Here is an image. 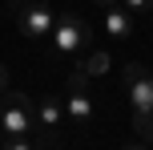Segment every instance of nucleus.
<instances>
[{
	"label": "nucleus",
	"mask_w": 153,
	"mask_h": 150,
	"mask_svg": "<svg viewBox=\"0 0 153 150\" xmlns=\"http://www.w3.org/2000/svg\"><path fill=\"white\" fill-rule=\"evenodd\" d=\"M76 69L85 73V77H101V73L113 69V53H105V49H89V53L81 57V65Z\"/></svg>",
	"instance_id": "nucleus-8"
},
{
	"label": "nucleus",
	"mask_w": 153,
	"mask_h": 150,
	"mask_svg": "<svg viewBox=\"0 0 153 150\" xmlns=\"http://www.w3.org/2000/svg\"><path fill=\"white\" fill-rule=\"evenodd\" d=\"M125 81V97H129V110H133V130H137L141 142H153V73L145 65L129 61L121 73Z\"/></svg>",
	"instance_id": "nucleus-1"
},
{
	"label": "nucleus",
	"mask_w": 153,
	"mask_h": 150,
	"mask_svg": "<svg viewBox=\"0 0 153 150\" xmlns=\"http://www.w3.org/2000/svg\"><path fill=\"white\" fill-rule=\"evenodd\" d=\"M32 114H36V126L56 130V126L65 122V97H56V93H40L36 102H32Z\"/></svg>",
	"instance_id": "nucleus-6"
},
{
	"label": "nucleus",
	"mask_w": 153,
	"mask_h": 150,
	"mask_svg": "<svg viewBox=\"0 0 153 150\" xmlns=\"http://www.w3.org/2000/svg\"><path fill=\"white\" fill-rule=\"evenodd\" d=\"M4 89H8V69L0 65V93H4Z\"/></svg>",
	"instance_id": "nucleus-10"
},
{
	"label": "nucleus",
	"mask_w": 153,
	"mask_h": 150,
	"mask_svg": "<svg viewBox=\"0 0 153 150\" xmlns=\"http://www.w3.org/2000/svg\"><path fill=\"white\" fill-rule=\"evenodd\" d=\"M101 24H105V32H109L113 41H129V37H133V12H129L125 4H109Z\"/></svg>",
	"instance_id": "nucleus-7"
},
{
	"label": "nucleus",
	"mask_w": 153,
	"mask_h": 150,
	"mask_svg": "<svg viewBox=\"0 0 153 150\" xmlns=\"http://www.w3.org/2000/svg\"><path fill=\"white\" fill-rule=\"evenodd\" d=\"M97 8H109V4H121V0H93Z\"/></svg>",
	"instance_id": "nucleus-11"
},
{
	"label": "nucleus",
	"mask_w": 153,
	"mask_h": 150,
	"mask_svg": "<svg viewBox=\"0 0 153 150\" xmlns=\"http://www.w3.org/2000/svg\"><path fill=\"white\" fill-rule=\"evenodd\" d=\"M89 49V24L76 12H65L53 20V32H48V53L53 57H76Z\"/></svg>",
	"instance_id": "nucleus-3"
},
{
	"label": "nucleus",
	"mask_w": 153,
	"mask_h": 150,
	"mask_svg": "<svg viewBox=\"0 0 153 150\" xmlns=\"http://www.w3.org/2000/svg\"><path fill=\"white\" fill-rule=\"evenodd\" d=\"M12 12H16V24H20L24 37L40 41V37H48V32H53L56 12H53V4H48V0H16Z\"/></svg>",
	"instance_id": "nucleus-4"
},
{
	"label": "nucleus",
	"mask_w": 153,
	"mask_h": 150,
	"mask_svg": "<svg viewBox=\"0 0 153 150\" xmlns=\"http://www.w3.org/2000/svg\"><path fill=\"white\" fill-rule=\"evenodd\" d=\"M65 122H73V126H89L93 122V97H89V77H85L81 69L69 77V85H65Z\"/></svg>",
	"instance_id": "nucleus-5"
},
{
	"label": "nucleus",
	"mask_w": 153,
	"mask_h": 150,
	"mask_svg": "<svg viewBox=\"0 0 153 150\" xmlns=\"http://www.w3.org/2000/svg\"><path fill=\"white\" fill-rule=\"evenodd\" d=\"M32 126H36L32 97L28 93H8L0 102V146H12V150L32 146Z\"/></svg>",
	"instance_id": "nucleus-2"
},
{
	"label": "nucleus",
	"mask_w": 153,
	"mask_h": 150,
	"mask_svg": "<svg viewBox=\"0 0 153 150\" xmlns=\"http://www.w3.org/2000/svg\"><path fill=\"white\" fill-rule=\"evenodd\" d=\"M121 4L129 8L133 16H149V12H153V0H121Z\"/></svg>",
	"instance_id": "nucleus-9"
}]
</instances>
